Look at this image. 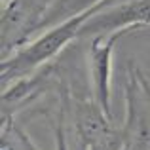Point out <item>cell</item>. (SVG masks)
I'll list each match as a JSON object with an SVG mask.
<instances>
[{"label": "cell", "mask_w": 150, "mask_h": 150, "mask_svg": "<svg viewBox=\"0 0 150 150\" xmlns=\"http://www.w3.org/2000/svg\"><path fill=\"white\" fill-rule=\"evenodd\" d=\"M127 120L122 129L129 150H150V86L135 65H127Z\"/></svg>", "instance_id": "2"}, {"label": "cell", "mask_w": 150, "mask_h": 150, "mask_svg": "<svg viewBox=\"0 0 150 150\" xmlns=\"http://www.w3.org/2000/svg\"><path fill=\"white\" fill-rule=\"evenodd\" d=\"M114 4H116V0H103L97 6L86 10L84 13H78L74 17L67 19V21L59 23V25L51 27L50 30L40 34L34 42H30L27 48L17 50L10 59H4L2 61V88L6 89L8 84H15L17 80L29 76L33 70H36L46 61L53 59L67 44H70L74 38H80L82 27L93 15L114 6Z\"/></svg>", "instance_id": "1"}, {"label": "cell", "mask_w": 150, "mask_h": 150, "mask_svg": "<svg viewBox=\"0 0 150 150\" xmlns=\"http://www.w3.org/2000/svg\"><path fill=\"white\" fill-rule=\"evenodd\" d=\"M124 146H125V139H124V133H122V129H120V131H116L112 137H108V139L101 141V143H97V144H91L88 150H122Z\"/></svg>", "instance_id": "9"}, {"label": "cell", "mask_w": 150, "mask_h": 150, "mask_svg": "<svg viewBox=\"0 0 150 150\" xmlns=\"http://www.w3.org/2000/svg\"><path fill=\"white\" fill-rule=\"evenodd\" d=\"M99 2H103V0H55L51 4V8L46 11L44 19L40 21L36 34L42 33V30H50L51 27L59 25V23L67 21V19L74 17L78 13H84L86 10L97 6Z\"/></svg>", "instance_id": "7"}, {"label": "cell", "mask_w": 150, "mask_h": 150, "mask_svg": "<svg viewBox=\"0 0 150 150\" xmlns=\"http://www.w3.org/2000/svg\"><path fill=\"white\" fill-rule=\"evenodd\" d=\"M76 131L82 146L89 148L91 144H97L112 137L118 129L110 127V118L93 101V103H80L76 106Z\"/></svg>", "instance_id": "6"}, {"label": "cell", "mask_w": 150, "mask_h": 150, "mask_svg": "<svg viewBox=\"0 0 150 150\" xmlns=\"http://www.w3.org/2000/svg\"><path fill=\"white\" fill-rule=\"evenodd\" d=\"M53 2L55 0H4L0 19L2 57H6V51L27 44L30 36L36 34L38 25Z\"/></svg>", "instance_id": "3"}, {"label": "cell", "mask_w": 150, "mask_h": 150, "mask_svg": "<svg viewBox=\"0 0 150 150\" xmlns=\"http://www.w3.org/2000/svg\"><path fill=\"white\" fill-rule=\"evenodd\" d=\"M150 25V0H125L95 13L80 30V38L105 36L122 29H141Z\"/></svg>", "instance_id": "4"}, {"label": "cell", "mask_w": 150, "mask_h": 150, "mask_svg": "<svg viewBox=\"0 0 150 150\" xmlns=\"http://www.w3.org/2000/svg\"><path fill=\"white\" fill-rule=\"evenodd\" d=\"M122 150H129V146H127V144H125V146H124V148H122Z\"/></svg>", "instance_id": "11"}, {"label": "cell", "mask_w": 150, "mask_h": 150, "mask_svg": "<svg viewBox=\"0 0 150 150\" xmlns=\"http://www.w3.org/2000/svg\"><path fill=\"white\" fill-rule=\"evenodd\" d=\"M2 150H36L25 131L11 122V116H8V124H2Z\"/></svg>", "instance_id": "8"}, {"label": "cell", "mask_w": 150, "mask_h": 150, "mask_svg": "<svg viewBox=\"0 0 150 150\" xmlns=\"http://www.w3.org/2000/svg\"><path fill=\"white\" fill-rule=\"evenodd\" d=\"M63 118H65V106H61V112H59V118H57V125H55V150H69Z\"/></svg>", "instance_id": "10"}, {"label": "cell", "mask_w": 150, "mask_h": 150, "mask_svg": "<svg viewBox=\"0 0 150 150\" xmlns=\"http://www.w3.org/2000/svg\"><path fill=\"white\" fill-rule=\"evenodd\" d=\"M137 29H122L116 33L95 36L89 50V69H91L93 101L103 108V112L112 120V91H110V72H112V51L116 42L127 33Z\"/></svg>", "instance_id": "5"}]
</instances>
